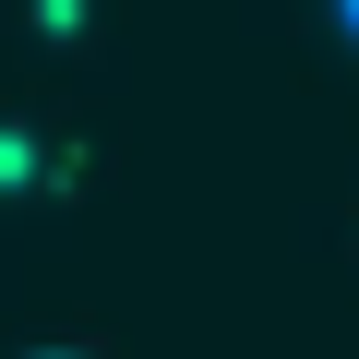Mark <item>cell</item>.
<instances>
[{
	"mask_svg": "<svg viewBox=\"0 0 359 359\" xmlns=\"http://www.w3.org/2000/svg\"><path fill=\"white\" fill-rule=\"evenodd\" d=\"M60 359H72V347H60Z\"/></svg>",
	"mask_w": 359,
	"mask_h": 359,
	"instance_id": "6da1fadb",
	"label": "cell"
}]
</instances>
